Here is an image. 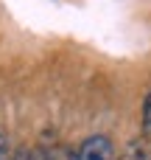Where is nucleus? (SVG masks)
<instances>
[{
    "instance_id": "1",
    "label": "nucleus",
    "mask_w": 151,
    "mask_h": 160,
    "mask_svg": "<svg viewBox=\"0 0 151 160\" xmlns=\"http://www.w3.org/2000/svg\"><path fill=\"white\" fill-rule=\"evenodd\" d=\"M73 160H112V141L106 135H92L78 146Z\"/></svg>"
},
{
    "instance_id": "2",
    "label": "nucleus",
    "mask_w": 151,
    "mask_h": 160,
    "mask_svg": "<svg viewBox=\"0 0 151 160\" xmlns=\"http://www.w3.org/2000/svg\"><path fill=\"white\" fill-rule=\"evenodd\" d=\"M143 135L151 138V90L146 93V98H143Z\"/></svg>"
},
{
    "instance_id": "3",
    "label": "nucleus",
    "mask_w": 151,
    "mask_h": 160,
    "mask_svg": "<svg viewBox=\"0 0 151 160\" xmlns=\"http://www.w3.org/2000/svg\"><path fill=\"white\" fill-rule=\"evenodd\" d=\"M126 160H149V158H146V152H143V143H140V141H134V143L129 146Z\"/></svg>"
},
{
    "instance_id": "4",
    "label": "nucleus",
    "mask_w": 151,
    "mask_h": 160,
    "mask_svg": "<svg viewBox=\"0 0 151 160\" xmlns=\"http://www.w3.org/2000/svg\"><path fill=\"white\" fill-rule=\"evenodd\" d=\"M11 160H45V158H42V155H36V152H31V149H20Z\"/></svg>"
},
{
    "instance_id": "5",
    "label": "nucleus",
    "mask_w": 151,
    "mask_h": 160,
    "mask_svg": "<svg viewBox=\"0 0 151 160\" xmlns=\"http://www.w3.org/2000/svg\"><path fill=\"white\" fill-rule=\"evenodd\" d=\"M0 160H11L8 158V138L0 132Z\"/></svg>"
},
{
    "instance_id": "6",
    "label": "nucleus",
    "mask_w": 151,
    "mask_h": 160,
    "mask_svg": "<svg viewBox=\"0 0 151 160\" xmlns=\"http://www.w3.org/2000/svg\"><path fill=\"white\" fill-rule=\"evenodd\" d=\"M67 160H73V158H67Z\"/></svg>"
},
{
    "instance_id": "7",
    "label": "nucleus",
    "mask_w": 151,
    "mask_h": 160,
    "mask_svg": "<svg viewBox=\"0 0 151 160\" xmlns=\"http://www.w3.org/2000/svg\"><path fill=\"white\" fill-rule=\"evenodd\" d=\"M149 160H151V158H149Z\"/></svg>"
}]
</instances>
